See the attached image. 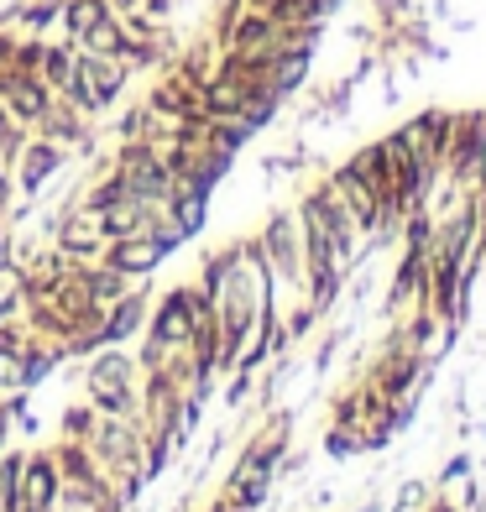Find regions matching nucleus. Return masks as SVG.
<instances>
[{
  "mask_svg": "<svg viewBox=\"0 0 486 512\" xmlns=\"http://www.w3.org/2000/svg\"><path fill=\"white\" fill-rule=\"evenodd\" d=\"M11 126H16V121H11V110L0 105V142H6V136H11Z\"/></svg>",
  "mask_w": 486,
  "mask_h": 512,
  "instance_id": "2eb2a0df",
  "label": "nucleus"
},
{
  "mask_svg": "<svg viewBox=\"0 0 486 512\" xmlns=\"http://www.w3.org/2000/svg\"><path fill=\"white\" fill-rule=\"evenodd\" d=\"M58 497H63L58 460H27L21 492H16V512H58Z\"/></svg>",
  "mask_w": 486,
  "mask_h": 512,
  "instance_id": "20e7f679",
  "label": "nucleus"
},
{
  "mask_svg": "<svg viewBox=\"0 0 486 512\" xmlns=\"http://www.w3.org/2000/svg\"><path fill=\"white\" fill-rule=\"evenodd\" d=\"M262 256H267V272H272V288L283 293L288 283L298 288L304 283V230H298V215L293 209H272L262 236H257Z\"/></svg>",
  "mask_w": 486,
  "mask_h": 512,
  "instance_id": "f257e3e1",
  "label": "nucleus"
},
{
  "mask_svg": "<svg viewBox=\"0 0 486 512\" xmlns=\"http://www.w3.org/2000/svg\"><path fill=\"white\" fill-rule=\"evenodd\" d=\"M58 356H63V351H21V387L48 382L53 366H58Z\"/></svg>",
  "mask_w": 486,
  "mask_h": 512,
  "instance_id": "1a4fd4ad",
  "label": "nucleus"
},
{
  "mask_svg": "<svg viewBox=\"0 0 486 512\" xmlns=\"http://www.w3.org/2000/svg\"><path fill=\"white\" fill-rule=\"evenodd\" d=\"M142 319H147V293L136 288V293H121L115 298V309L105 314V340H131V335H142Z\"/></svg>",
  "mask_w": 486,
  "mask_h": 512,
  "instance_id": "423d86ee",
  "label": "nucleus"
},
{
  "mask_svg": "<svg viewBox=\"0 0 486 512\" xmlns=\"http://www.w3.org/2000/svg\"><path fill=\"white\" fill-rule=\"evenodd\" d=\"M136 6H142V0H110V11H115V16H126V11H136Z\"/></svg>",
  "mask_w": 486,
  "mask_h": 512,
  "instance_id": "4468645a",
  "label": "nucleus"
},
{
  "mask_svg": "<svg viewBox=\"0 0 486 512\" xmlns=\"http://www.w3.org/2000/svg\"><path fill=\"white\" fill-rule=\"evenodd\" d=\"M6 204H11V168L0 162V215H6Z\"/></svg>",
  "mask_w": 486,
  "mask_h": 512,
  "instance_id": "ddd939ff",
  "label": "nucleus"
},
{
  "mask_svg": "<svg viewBox=\"0 0 486 512\" xmlns=\"http://www.w3.org/2000/svg\"><path fill=\"white\" fill-rule=\"evenodd\" d=\"M105 16H115V11H110V0H63V16H58V27H63V37L79 48V42H84L89 32H95Z\"/></svg>",
  "mask_w": 486,
  "mask_h": 512,
  "instance_id": "39448f33",
  "label": "nucleus"
},
{
  "mask_svg": "<svg viewBox=\"0 0 486 512\" xmlns=\"http://www.w3.org/2000/svg\"><path fill=\"white\" fill-rule=\"evenodd\" d=\"M246 6H267V0H246Z\"/></svg>",
  "mask_w": 486,
  "mask_h": 512,
  "instance_id": "dca6fc26",
  "label": "nucleus"
},
{
  "mask_svg": "<svg viewBox=\"0 0 486 512\" xmlns=\"http://www.w3.org/2000/svg\"><path fill=\"white\" fill-rule=\"evenodd\" d=\"M68 157H74L68 147H58V142H48V136H37V131H32V136H27V147H21V157L11 162V168H16V189L27 194V199H37V194L68 168Z\"/></svg>",
  "mask_w": 486,
  "mask_h": 512,
  "instance_id": "f03ea898",
  "label": "nucleus"
},
{
  "mask_svg": "<svg viewBox=\"0 0 486 512\" xmlns=\"http://www.w3.org/2000/svg\"><path fill=\"white\" fill-rule=\"evenodd\" d=\"M424 492H429L424 481H403V492H398V512H413V507L424 502Z\"/></svg>",
  "mask_w": 486,
  "mask_h": 512,
  "instance_id": "f8f14e48",
  "label": "nucleus"
},
{
  "mask_svg": "<svg viewBox=\"0 0 486 512\" xmlns=\"http://www.w3.org/2000/svg\"><path fill=\"white\" fill-rule=\"evenodd\" d=\"M53 100H58V95L42 84V74H16V68H6V74H0V105L11 110L16 126H32V131H37V121L53 110Z\"/></svg>",
  "mask_w": 486,
  "mask_h": 512,
  "instance_id": "7ed1b4c3",
  "label": "nucleus"
},
{
  "mask_svg": "<svg viewBox=\"0 0 486 512\" xmlns=\"http://www.w3.org/2000/svg\"><path fill=\"white\" fill-rule=\"evenodd\" d=\"M21 471H27V455H0V512H16Z\"/></svg>",
  "mask_w": 486,
  "mask_h": 512,
  "instance_id": "6e6552de",
  "label": "nucleus"
},
{
  "mask_svg": "<svg viewBox=\"0 0 486 512\" xmlns=\"http://www.w3.org/2000/svg\"><path fill=\"white\" fill-rule=\"evenodd\" d=\"M63 429H68V439L95 434V418H89V408H68V413H63Z\"/></svg>",
  "mask_w": 486,
  "mask_h": 512,
  "instance_id": "9d476101",
  "label": "nucleus"
},
{
  "mask_svg": "<svg viewBox=\"0 0 486 512\" xmlns=\"http://www.w3.org/2000/svg\"><path fill=\"white\" fill-rule=\"evenodd\" d=\"M471 476V455L460 450V455H450L445 460V471H439V486H450V481H466Z\"/></svg>",
  "mask_w": 486,
  "mask_h": 512,
  "instance_id": "9b49d317",
  "label": "nucleus"
},
{
  "mask_svg": "<svg viewBox=\"0 0 486 512\" xmlns=\"http://www.w3.org/2000/svg\"><path fill=\"white\" fill-rule=\"evenodd\" d=\"M74 58H79V48L68 37L63 42H42V68H37V74H42V84H48L53 95H63L68 79H74Z\"/></svg>",
  "mask_w": 486,
  "mask_h": 512,
  "instance_id": "0eeeda50",
  "label": "nucleus"
}]
</instances>
